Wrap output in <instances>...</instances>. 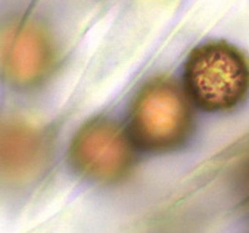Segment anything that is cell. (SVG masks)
Masks as SVG:
<instances>
[{"instance_id":"1","label":"cell","mask_w":249,"mask_h":233,"mask_svg":"<svg viewBox=\"0 0 249 233\" xmlns=\"http://www.w3.org/2000/svg\"><path fill=\"white\" fill-rule=\"evenodd\" d=\"M193 130L192 100L175 79L153 77L140 89L128 115V134L135 146L156 154L171 152L186 145Z\"/></svg>"},{"instance_id":"2","label":"cell","mask_w":249,"mask_h":233,"mask_svg":"<svg viewBox=\"0 0 249 233\" xmlns=\"http://www.w3.org/2000/svg\"><path fill=\"white\" fill-rule=\"evenodd\" d=\"M184 90L207 112H227L249 96V57L227 41L195 48L183 66Z\"/></svg>"},{"instance_id":"3","label":"cell","mask_w":249,"mask_h":233,"mask_svg":"<svg viewBox=\"0 0 249 233\" xmlns=\"http://www.w3.org/2000/svg\"><path fill=\"white\" fill-rule=\"evenodd\" d=\"M69 161L75 172L86 179L116 183L126 179L135 167V143L115 120L93 117L71 140Z\"/></svg>"},{"instance_id":"4","label":"cell","mask_w":249,"mask_h":233,"mask_svg":"<svg viewBox=\"0 0 249 233\" xmlns=\"http://www.w3.org/2000/svg\"><path fill=\"white\" fill-rule=\"evenodd\" d=\"M56 65V45L40 24L20 18L0 26V77L9 85L37 88L53 76Z\"/></svg>"},{"instance_id":"5","label":"cell","mask_w":249,"mask_h":233,"mask_svg":"<svg viewBox=\"0 0 249 233\" xmlns=\"http://www.w3.org/2000/svg\"><path fill=\"white\" fill-rule=\"evenodd\" d=\"M50 137L23 117L0 119V182L20 186L36 179L50 159Z\"/></svg>"}]
</instances>
